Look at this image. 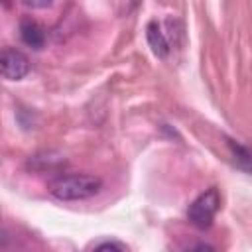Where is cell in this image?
Instances as JSON below:
<instances>
[{
  "mask_svg": "<svg viewBox=\"0 0 252 252\" xmlns=\"http://www.w3.org/2000/svg\"><path fill=\"white\" fill-rule=\"evenodd\" d=\"M102 187L100 177L91 173H63L47 183L49 195L59 201H85L94 197Z\"/></svg>",
  "mask_w": 252,
  "mask_h": 252,
  "instance_id": "obj_1",
  "label": "cell"
},
{
  "mask_svg": "<svg viewBox=\"0 0 252 252\" xmlns=\"http://www.w3.org/2000/svg\"><path fill=\"white\" fill-rule=\"evenodd\" d=\"M220 209V195L215 187L203 191L187 209V219L195 228H209L213 224L215 215Z\"/></svg>",
  "mask_w": 252,
  "mask_h": 252,
  "instance_id": "obj_2",
  "label": "cell"
},
{
  "mask_svg": "<svg viewBox=\"0 0 252 252\" xmlns=\"http://www.w3.org/2000/svg\"><path fill=\"white\" fill-rule=\"evenodd\" d=\"M0 71L6 81H20L30 73V59L14 47H4L0 53Z\"/></svg>",
  "mask_w": 252,
  "mask_h": 252,
  "instance_id": "obj_3",
  "label": "cell"
},
{
  "mask_svg": "<svg viewBox=\"0 0 252 252\" xmlns=\"http://www.w3.org/2000/svg\"><path fill=\"white\" fill-rule=\"evenodd\" d=\"M146 39H148V43H150V47H152V51H154L156 57L165 59L169 55V51H171L169 39H167L165 32L161 30V26L158 22H150L146 26Z\"/></svg>",
  "mask_w": 252,
  "mask_h": 252,
  "instance_id": "obj_4",
  "label": "cell"
},
{
  "mask_svg": "<svg viewBox=\"0 0 252 252\" xmlns=\"http://www.w3.org/2000/svg\"><path fill=\"white\" fill-rule=\"evenodd\" d=\"M20 37L32 49H41L45 45V30L32 18H22V22H20Z\"/></svg>",
  "mask_w": 252,
  "mask_h": 252,
  "instance_id": "obj_5",
  "label": "cell"
},
{
  "mask_svg": "<svg viewBox=\"0 0 252 252\" xmlns=\"http://www.w3.org/2000/svg\"><path fill=\"white\" fill-rule=\"evenodd\" d=\"M230 150H232V156H234L236 165L240 169L252 173V150L250 148H244L240 144H234V142H230Z\"/></svg>",
  "mask_w": 252,
  "mask_h": 252,
  "instance_id": "obj_6",
  "label": "cell"
},
{
  "mask_svg": "<svg viewBox=\"0 0 252 252\" xmlns=\"http://www.w3.org/2000/svg\"><path fill=\"white\" fill-rule=\"evenodd\" d=\"M94 250H118V252H124L128 250L126 244H120V242H114V240H106V242H98L93 246Z\"/></svg>",
  "mask_w": 252,
  "mask_h": 252,
  "instance_id": "obj_7",
  "label": "cell"
},
{
  "mask_svg": "<svg viewBox=\"0 0 252 252\" xmlns=\"http://www.w3.org/2000/svg\"><path fill=\"white\" fill-rule=\"evenodd\" d=\"M26 6H30V8H35V10H41V8H47V6H51V2L53 0H22Z\"/></svg>",
  "mask_w": 252,
  "mask_h": 252,
  "instance_id": "obj_8",
  "label": "cell"
}]
</instances>
